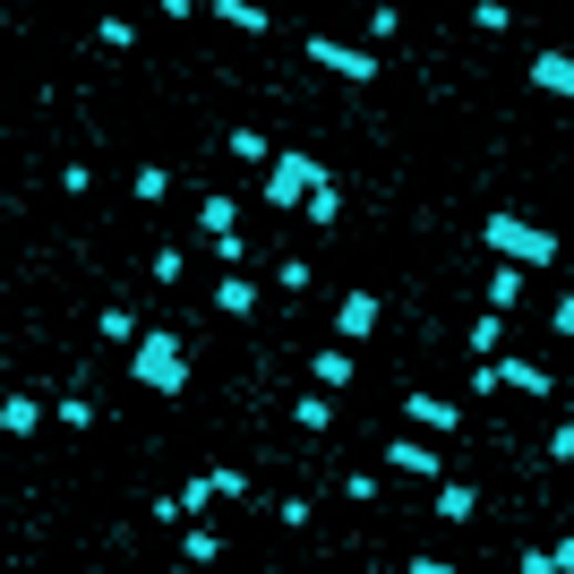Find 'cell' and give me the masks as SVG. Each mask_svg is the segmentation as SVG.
Returning <instances> with one entry per match:
<instances>
[{"label":"cell","instance_id":"obj_19","mask_svg":"<svg viewBox=\"0 0 574 574\" xmlns=\"http://www.w3.org/2000/svg\"><path fill=\"white\" fill-rule=\"evenodd\" d=\"M197 232H240V206H232V197H197Z\"/></svg>","mask_w":574,"mask_h":574},{"label":"cell","instance_id":"obj_12","mask_svg":"<svg viewBox=\"0 0 574 574\" xmlns=\"http://www.w3.org/2000/svg\"><path fill=\"white\" fill-rule=\"evenodd\" d=\"M43 429V403L34 394H0V438H34Z\"/></svg>","mask_w":574,"mask_h":574},{"label":"cell","instance_id":"obj_14","mask_svg":"<svg viewBox=\"0 0 574 574\" xmlns=\"http://www.w3.org/2000/svg\"><path fill=\"white\" fill-rule=\"evenodd\" d=\"M291 420H300L309 438H326V429H335V394H326V386H309V394L291 403Z\"/></svg>","mask_w":574,"mask_h":574},{"label":"cell","instance_id":"obj_24","mask_svg":"<svg viewBox=\"0 0 574 574\" xmlns=\"http://www.w3.org/2000/svg\"><path fill=\"white\" fill-rule=\"evenodd\" d=\"M129 189L155 206V197H172V172H163V163H137V181H129Z\"/></svg>","mask_w":574,"mask_h":574},{"label":"cell","instance_id":"obj_11","mask_svg":"<svg viewBox=\"0 0 574 574\" xmlns=\"http://www.w3.org/2000/svg\"><path fill=\"white\" fill-rule=\"evenodd\" d=\"M300 215H309L318 232H335V215H344V189H335V172H318V181H309V197H300Z\"/></svg>","mask_w":574,"mask_h":574},{"label":"cell","instance_id":"obj_4","mask_svg":"<svg viewBox=\"0 0 574 574\" xmlns=\"http://www.w3.org/2000/svg\"><path fill=\"white\" fill-rule=\"evenodd\" d=\"M326 163L300 155V146H284V155H266V215H291L300 197H309V181H318Z\"/></svg>","mask_w":574,"mask_h":574},{"label":"cell","instance_id":"obj_18","mask_svg":"<svg viewBox=\"0 0 574 574\" xmlns=\"http://www.w3.org/2000/svg\"><path fill=\"white\" fill-rule=\"evenodd\" d=\"M95 335H103V344H137V318H129V309H121V300H103V309H95Z\"/></svg>","mask_w":574,"mask_h":574},{"label":"cell","instance_id":"obj_29","mask_svg":"<svg viewBox=\"0 0 574 574\" xmlns=\"http://www.w3.org/2000/svg\"><path fill=\"white\" fill-rule=\"evenodd\" d=\"M344 498L351 506H378V472H344Z\"/></svg>","mask_w":574,"mask_h":574},{"label":"cell","instance_id":"obj_8","mask_svg":"<svg viewBox=\"0 0 574 574\" xmlns=\"http://www.w3.org/2000/svg\"><path fill=\"white\" fill-rule=\"evenodd\" d=\"M489 360H498V351H489ZM498 394H541V403H549L557 378H549L541 360H498Z\"/></svg>","mask_w":574,"mask_h":574},{"label":"cell","instance_id":"obj_7","mask_svg":"<svg viewBox=\"0 0 574 574\" xmlns=\"http://www.w3.org/2000/svg\"><path fill=\"white\" fill-rule=\"evenodd\" d=\"M403 420H412L420 438H447V429H463V403H447V394H403Z\"/></svg>","mask_w":574,"mask_h":574},{"label":"cell","instance_id":"obj_28","mask_svg":"<svg viewBox=\"0 0 574 574\" xmlns=\"http://www.w3.org/2000/svg\"><path fill=\"white\" fill-rule=\"evenodd\" d=\"M369 34H378V43H394V34H403V9H394V0H378V9H369Z\"/></svg>","mask_w":574,"mask_h":574},{"label":"cell","instance_id":"obj_9","mask_svg":"<svg viewBox=\"0 0 574 574\" xmlns=\"http://www.w3.org/2000/svg\"><path fill=\"white\" fill-rule=\"evenodd\" d=\"M309 378H318L326 394H344V386L360 378V360H351V344H326V351H309Z\"/></svg>","mask_w":574,"mask_h":574},{"label":"cell","instance_id":"obj_25","mask_svg":"<svg viewBox=\"0 0 574 574\" xmlns=\"http://www.w3.org/2000/svg\"><path fill=\"white\" fill-rule=\"evenodd\" d=\"M472 27H480V34H506L514 9H506V0H472Z\"/></svg>","mask_w":574,"mask_h":574},{"label":"cell","instance_id":"obj_30","mask_svg":"<svg viewBox=\"0 0 574 574\" xmlns=\"http://www.w3.org/2000/svg\"><path fill=\"white\" fill-rule=\"evenodd\" d=\"M206 249H215V266H240V257H249V249H240V232H206Z\"/></svg>","mask_w":574,"mask_h":574},{"label":"cell","instance_id":"obj_5","mask_svg":"<svg viewBox=\"0 0 574 574\" xmlns=\"http://www.w3.org/2000/svg\"><path fill=\"white\" fill-rule=\"evenodd\" d=\"M378 318H386L378 291H344V300H335V344H369V335H378Z\"/></svg>","mask_w":574,"mask_h":574},{"label":"cell","instance_id":"obj_10","mask_svg":"<svg viewBox=\"0 0 574 574\" xmlns=\"http://www.w3.org/2000/svg\"><path fill=\"white\" fill-rule=\"evenodd\" d=\"M532 86H541V95H557V103H566V95H574V52H557V43H549L541 61H532Z\"/></svg>","mask_w":574,"mask_h":574},{"label":"cell","instance_id":"obj_17","mask_svg":"<svg viewBox=\"0 0 574 574\" xmlns=\"http://www.w3.org/2000/svg\"><path fill=\"white\" fill-rule=\"evenodd\" d=\"M181 557H189V566H215V557H224V541L206 532V514H197V523H181Z\"/></svg>","mask_w":574,"mask_h":574},{"label":"cell","instance_id":"obj_2","mask_svg":"<svg viewBox=\"0 0 574 574\" xmlns=\"http://www.w3.org/2000/svg\"><path fill=\"white\" fill-rule=\"evenodd\" d=\"M129 378L155 386V394H181V386H189V344H181V335H146V326H137V344H129Z\"/></svg>","mask_w":574,"mask_h":574},{"label":"cell","instance_id":"obj_1","mask_svg":"<svg viewBox=\"0 0 574 574\" xmlns=\"http://www.w3.org/2000/svg\"><path fill=\"white\" fill-rule=\"evenodd\" d=\"M480 249L506 257V266H557V232L549 224H523V215H480Z\"/></svg>","mask_w":574,"mask_h":574},{"label":"cell","instance_id":"obj_13","mask_svg":"<svg viewBox=\"0 0 574 574\" xmlns=\"http://www.w3.org/2000/svg\"><path fill=\"white\" fill-rule=\"evenodd\" d=\"M224 27H240V34H275V9H257V0H206Z\"/></svg>","mask_w":574,"mask_h":574},{"label":"cell","instance_id":"obj_32","mask_svg":"<svg viewBox=\"0 0 574 574\" xmlns=\"http://www.w3.org/2000/svg\"><path fill=\"white\" fill-rule=\"evenodd\" d=\"M206 480H215V498H249V472H232V463H215Z\"/></svg>","mask_w":574,"mask_h":574},{"label":"cell","instance_id":"obj_33","mask_svg":"<svg viewBox=\"0 0 574 574\" xmlns=\"http://www.w3.org/2000/svg\"><path fill=\"white\" fill-rule=\"evenodd\" d=\"M0 215H9V206H0Z\"/></svg>","mask_w":574,"mask_h":574},{"label":"cell","instance_id":"obj_16","mask_svg":"<svg viewBox=\"0 0 574 574\" xmlns=\"http://www.w3.org/2000/svg\"><path fill=\"white\" fill-rule=\"evenodd\" d=\"M215 309H224V318H249L257 309V275H224V284H215Z\"/></svg>","mask_w":574,"mask_h":574},{"label":"cell","instance_id":"obj_3","mask_svg":"<svg viewBox=\"0 0 574 574\" xmlns=\"http://www.w3.org/2000/svg\"><path fill=\"white\" fill-rule=\"evenodd\" d=\"M300 52H309L326 78H344V86H378V69H386L369 43H335V34H300Z\"/></svg>","mask_w":574,"mask_h":574},{"label":"cell","instance_id":"obj_31","mask_svg":"<svg viewBox=\"0 0 574 574\" xmlns=\"http://www.w3.org/2000/svg\"><path fill=\"white\" fill-rule=\"evenodd\" d=\"M206 506H215V480L197 472V480H189V489H181V514H206Z\"/></svg>","mask_w":574,"mask_h":574},{"label":"cell","instance_id":"obj_6","mask_svg":"<svg viewBox=\"0 0 574 574\" xmlns=\"http://www.w3.org/2000/svg\"><path fill=\"white\" fill-rule=\"evenodd\" d=\"M386 472H403V480H438L447 472V463H438V447H429V438H403V429H394V447H386Z\"/></svg>","mask_w":574,"mask_h":574},{"label":"cell","instance_id":"obj_20","mask_svg":"<svg viewBox=\"0 0 574 574\" xmlns=\"http://www.w3.org/2000/svg\"><path fill=\"white\" fill-rule=\"evenodd\" d=\"M146 275H155V284H181V275H189V249H181V240H163V249L146 257Z\"/></svg>","mask_w":574,"mask_h":574},{"label":"cell","instance_id":"obj_22","mask_svg":"<svg viewBox=\"0 0 574 574\" xmlns=\"http://www.w3.org/2000/svg\"><path fill=\"white\" fill-rule=\"evenodd\" d=\"M498 344H506V309H480V318H472V351L489 360Z\"/></svg>","mask_w":574,"mask_h":574},{"label":"cell","instance_id":"obj_21","mask_svg":"<svg viewBox=\"0 0 574 574\" xmlns=\"http://www.w3.org/2000/svg\"><path fill=\"white\" fill-rule=\"evenodd\" d=\"M523 300V266H489V309H514Z\"/></svg>","mask_w":574,"mask_h":574},{"label":"cell","instance_id":"obj_23","mask_svg":"<svg viewBox=\"0 0 574 574\" xmlns=\"http://www.w3.org/2000/svg\"><path fill=\"white\" fill-rule=\"evenodd\" d=\"M275 284H284L291 300H300V291L318 284V266H309V257H275Z\"/></svg>","mask_w":574,"mask_h":574},{"label":"cell","instance_id":"obj_15","mask_svg":"<svg viewBox=\"0 0 574 574\" xmlns=\"http://www.w3.org/2000/svg\"><path fill=\"white\" fill-rule=\"evenodd\" d=\"M472 506H480L472 480H447V472H438V523H472Z\"/></svg>","mask_w":574,"mask_h":574},{"label":"cell","instance_id":"obj_27","mask_svg":"<svg viewBox=\"0 0 574 574\" xmlns=\"http://www.w3.org/2000/svg\"><path fill=\"white\" fill-rule=\"evenodd\" d=\"M95 43H103V52H137V27H129V18H103Z\"/></svg>","mask_w":574,"mask_h":574},{"label":"cell","instance_id":"obj_26","mask_svg":"<svg viewBox=\"0 0 574 574\" xmlns=\"http://www.w3.org/2000/svg\"><path fill=\"white\" fill-rule=\"evenodd\" d=\"M224 146H232V163H266V155H275V146H266V137H257V129H232Z\"/></svg>","mask_w":574,"mask_h":574}]
</instances>
